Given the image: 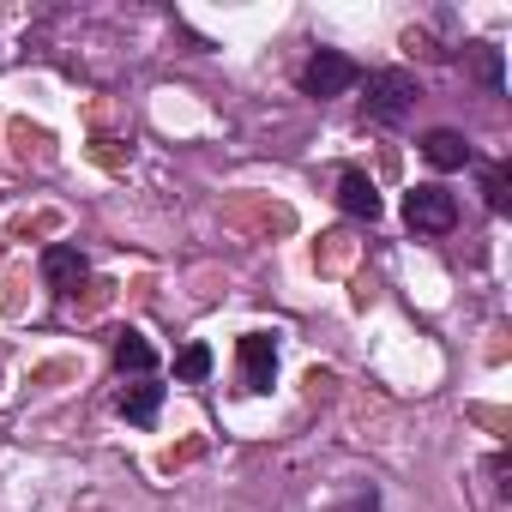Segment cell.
<instances>
[{
  "mask_svg": "<svg viewBox=\"0 0 512 512\" xmlns=\"http://www.w3.org/2000/svg\"><path fill=\"white\" fill-rule=\"evenodd\" d=\"M115 368H121V374H139V380H151V368H157V350H151L139 332H121V338H115Z\"/></svg>",
  "mask_w": 512,
  "mask_h": 512,
  "instance_id": "cell-9",
  "label": "cell"
},
{
  "mask_svg": "<svg viewBox=\"0 0 512 512\" xmlns=\"http://www.w3.org/2000/svg\"><path fill=\"white\" fill-rule=\"evenodd\" d=\"M356 79H362V67L350 55H338V49H314L308 67H302V91L308 97H344Z\"/></svg>",
  "mask_w": 512,
  "mask_h": 512,
  "instance_id": "cell-2",
  "label": "cell"
},
{
  "mask_svg": "<svg viewBox=\"0 0 512 512\" xmlns=\"http://www.w3.org/2000/svg\"><path fill=\"white\" fill-rule=\"evenodd\" d=\"M85 272H91V260H85L79 247H67V241L43 247V284H49L55 296H73V290L85 284Z\"/></svg>",
  "mask_w": 512,
  "mask_h": 512,
  "instance_id": "cell-5",
  "label": "cell"
},
{
  "mask_svg": "<svg viewBox=\"0 0 512 512\" xmlns=\"http://www.w3.org/2000/svg\"><path fill=\"white\" fill-rule=\"evenodd\" d=\"M404 223H410L416 235H446V229L458 223V199L428 181V187H416V193L404 199Z\"/></svg>",
  "mask_w": 512,
  "mask_h": 512,
  "instance_id": "cell-3",
  "label": "cell"
},
{
  "mask_svg": "<svg viewBox=\"0 0 512 512\" xmlns=\"http://www.w3.org/2000/svg\"><path fill=\"white\" fill-rule=\"evenodd\" d=\"M482 193H488V211H494V217H506V211H512V169H506V163H488Z\"/></svg>",
  "mask_w": 512,
  "mask_h": 512,
  "instance_id": "cell-10",
  "label": "cell"
},
{
  "mask_svg": "<svg viewBox=\"0 0 512 512\" xmlns=\"http://www.w3.org/2000/svg\"><path fill=\"white\" fill-rule=\"evenodd\" d=\"M338 205H344L350 217H362V223H374V217L386 211V205H380V187H374L362 169H344V175H338Z\"/></svg>",
  "mask_w": 512,
  "mask_h": 512,
  "instance_id": "cell-6",
  "label": "cell"
},
{
  "mask_svg": "<svg viewBox=\"0 0 512 512\" xmlns=\"http://www.w3.org/2000/svg\"><path fill=\"white\" fill-rule=\"evenodd\" d=\"M211 374V344H187L181 356H175V380H187V386H199Z\"/></svg>",
  "mask_w": 512,
  "mask_h": 512,
  "instance_id": "cell-11",
  "label": "cell"
},
{
  "mask_svg": "<svg viewBox=\"0 0 512 512\" xmlns=\"http://www.w3.org/2000/svg\"><path fill=\"white\" fill-rule=\"evenodd\" d=\"M272 380H278V332H247L241 338V386L272 392Z\"/></svg>",
  "mask_w": 512,
  "mask_h": 512,
  "instance_id": "cell-4",
  "label": "cell"
},
{
  "mask_svg": "<svg viewBox=\"0 0 512 512\" xmlns=\"http://www.w3.org/2000/svg\"><path fill=\"white\" fill-rule=\"evenodd\" d=\"M422 157H428L434 169H464V163H476V145H470L464 133H452V127H434V133L422 139Z\"/></svg>",
  "mask_w": 512,
  "mask_h": 512,
  "instance_id": "cell-7",
  "label": "cell"
},
{
  "mask_svg": "<svg viewBox=\"0 0 512 512\" xmlns=\"http://www.w3.org/2000/svg\"><path fill=\"white\" fill-rule=\"evenodd\" d=\"M163 392H169V386H157V380H133V386H121V398H115V404H121V416H127V422L151 428V422H157V410H163Z\"/></svg>",
  "mask_w": 512,
  "mask_h": 512,
  "instance_id": "cell-8",
  "label": "cell"
},
{
  "mask_svg": "<svg viewBox=\"0 0 512 512\" xmlns=\"http://www.w3.org/2000/svg\"><path fill=\"white\" fill-rule=\"evenodd\" d=\"M338 512H380V494H374V488H362V494H356V500H344Z\"/></svg>",
  "mask_w": 512,
  "mask_h": 512,
  "instance_id": "cell-13",
  "label": "cell"
},
{
  "mask_svg": "<svg viewBox=\"0 0 512 512\" xmlns=\"http://www.w3.org/2000/svg\"><path fill=\"white\" fill-rule=\"evenodd\" d=\"M416 97H422L416 73H404V67H380V73H368V97H362V109H368L374 127H398V121L416 109Z\"/></svg>",
  "mask_w": 512,
  "mask_h": 512,
  "instance_id": "cell-1",
  "label": "cell"
},
{
  "mask_svg": "<svg viewBox=\"0 0 512 512\" xmlns=\"http://www.w3.org/2000/svg\"><path fill=\"white\" fill-rule=\"evenodd\" d=\"M476 73H482V85H488V91H500V85H506V79H500V49L476 43Z\"/></svg>",
  "mask_w": 512,
  "mask_h": 512,
  "instance_id": "cell-12",
  "label": "cell"
}]
</instances>
